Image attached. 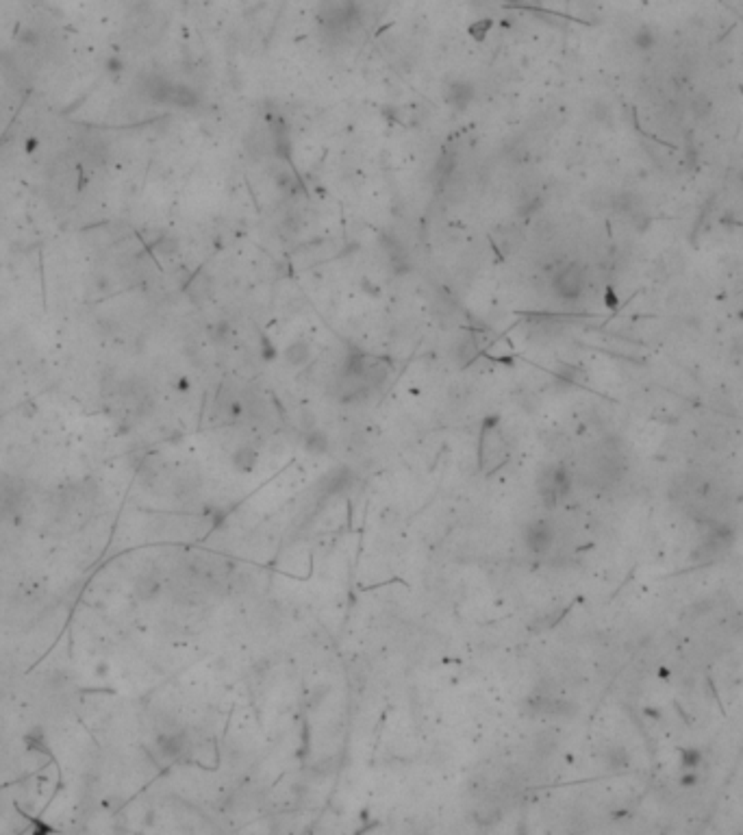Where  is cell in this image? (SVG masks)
I'll list each match as a JSON object with an SVG mask.
<instances>
[{"label": "cell", "instance_id": "obj_6", "mask_svg": "<svg viewBox=\"0 0 743 835\" xmlns=\"http://www.w3.org/2000/svg\"><path fill=\"white\" fill-rule=\"evenodd\" d=\"M270 129V137H272V148L280 159H287L290 157V131L287 124L282 118H270L268 122Z\"/></svg>", "mask_w": 743, "mask_h": 835}, {"label": "cell", "instance_id": "obj_3", "mask_svg": "<svg viewBox=\"0 0 743 835\" xmlns=\"http://www.w3.org/2000/svg\"><path fill=\"white\" fill-rule=\"evenodd\" d=\"M524 544L533 555H546L554 544V529L548 520L530 522L524 531Z\"/></svg>", "mask_w": 743, "mask_h": 835}, {"label": "cell", "instance_id": "obj_11", "mask_svg": "<svg viewBox=\"0 0 743 835\" xmlns=\"http://www.w3.org/2000/svg\"><path fill=\"white\" fill-rule=\"evenodd\" d=\"M350 483H352L350 470L339 468V470H333V472L324 479L322 487H324V492H326V494H337V492L346 490V487H348Z\"/></svg>", "mask_w": 743, "mask_h": 835}, {"label": "cell", "instance_id": "obj_13", "mask_svg": "<svg viewBox=\"0 0 743 835\" xmlns=\"http://www.w3.org/2000/svg\"><path fill=\"white\" fill-rule=\"evenodd\" d=\"M255 464H257V450H255V448H251V446H241L239 450H235V455H233V466H235L239 472H251V470L255 468Z\"/></svg>", "mask_w": 743, "mask_h": 835}, {"label": "cell", "instance_id": "obj_14", "mask_svg": "<svg viewBox=\"0 0 743 835\" xmlns=\"http://www.w3.org/2000/svg\"><path fill=\"white\" fill-rule=\"evenodd\" d=\"M159 591V583L155 581V579H150V577H146V579H141L139 583H137V594H139V599H153L155 594Z\"/></svg>", "mask_w": 743, "mask_h": 835}, {"label": "cell", "instance_id": "obj_18", "mask_svg": "<svg viewBox=\"0 0 743 835\" xmlns=\"http://www.w3.org/2000/svg\"><path fill=\"white\" fill-rule=\"evenodd\" d=\"M609 765L611 768H626V763H628V757H626V753L622 751V748H611L609 751Z\"/></svg>", "mask_w": 743, "mask_h": 835}, {"label": "cell", "instance_id": "obj_2", "mask_svg": "<svg viewBox=\"0 0 743 835\" xmlns=\"http://www.w3.org/2000/svg\"><path fill=\"white\" fill-rule=\"evenodd\" d=\"M585 270L578 263H568L552 276V290L563 300H576L585 290Z\"/></svg>", "mask_w": 743, "mask_h": 835}, {"label": "cell", "instance_id": "obj_5", "mask_svg": "<svg viewBox=\"0 0 743 835\" xmlns=\"http://www.w3.org/2000/svg\"><path fill=\"white\" fill-rule=\"evenodd\" d=\"M22 505V487L16 481L0 476V518L11 515Z\"/></svg>", "mask_w": 743, "mask_h": 835}, {"label": "cell", "instance_id": "obj_8", "mask_svg": "<svg viewBox=\"0 0 743 835\" xmlns=\"http://www.w3.org/2000/svg\"><path fill=\"white\" fill-rule=\"evenodd\" d=\"M385 251L389 255V263H392L396 274H402L409 270V255L404 251V246L400 241H396L394 237H387L385 239Z\"/></svg>", "mask_w": 743, "mask_h": 835}, {"label": "cell", "instance_id": "obj_9", "mask_svg": "<svg viewBox=\"0 0 743 835\" xmlns=\"http://www.w3.org/2000/svg\"><path fill=\"white\" fill-rule=\"evenodd\" d=\"M309 359H311V346H309V342H304V339H296V342H292V344L285 348V361H287L292 368L304 366Z\"/></svg>", "mask_w": 743, "mask_h": 835}, {"label": "cell", "instance_id": "obj_12", "mask_svg": "<svg viewBox=\"0 0 743 835\" xmlns=\"http://www.w3.org/2000/svg\"><path fill=\"white\" fill-rule=\"evenodd\" d=\"M304 448H307V452H311V455H324V452L329 450V435L324 431H317V429L307 431L304 433Z\"/></svg>", "mask_w": 743, "mask_h": 835}, {"label": "cell", "instance_id": "obj_17", "mask_svg": "<svg viewBox=\"0 0 743 835\" xmlns=\"http://www.w3.org/2000/svg\"><path fill=\"white\" fill-rule=\"evenodd\" d=\"M700 751L698 748H685L683 751V755H681V765L683 768H687V770H693L695 765L700 763Z\"/></svg>", "mask_w": 743, "mask_h": 835}, {"label": "cell", "instance_id": "obj_15", "mask_svg": "<svg viewBox=\"0 0 743 835\" xmlns=\"http://www.w3.org/2000/svg\"><path fill=\"white\" fill-rule=\"evenodd\" d=\"M454 168H456V161H454V157H452V155H444V157L439 159V165H437L439 179H441V181L450 179V177H452V172H454Z\"/></svg>", "mask_w": 743, "mask_h": 835}, {"label": "cell", "instance_id": "obj_7", "mask_svg": "<svg viewBox=\"0 0 743 835\" xmlns=\"http://www.w3.org/2000/svg\"><path fill=\"white\" fill-rule=\"evenodd\" d=\"M157 751L165 759L181 757V753L185 751V736H181V733H163V736H159L157 738Z\"/></svg>", "mask_w": 743, "mask_h": 835}, {"label": "cell", "instance_id": "obj_1", "mask_svg": "<svg viewBox=\"0 0 743 835\" xmlns=\"http://www.w3.org/2000/svg\"><path fill=\"white\" fill-rule=\"evenodd\" d=\"M537 492L548 507H556L572 492V474L563 466H546L537 476Z\"/></svg>", "mask_w": 743, "mask_h": 835}, {"label": "cell", "instance_id": "obj_10", "mask_svg": "<svg viewBox=\"0 0 743 835\" xmlns=\"http://www.w3.org/2000/svg\"><path fill=\"white\" fill-rule=\"evenodd\" d=\"M198 100H200V96H198L196 89H192L187 85H176L174 83L172 96H170V104H174V107H183V109H192V107H196V104H198Z\"/></svg>", "mask_w": 743, "mask_h": 835}, {"label": "cell", "instance_id": "obj_4", "mask_svg": "<svg viewBox=\"0 0 743 835\" xmlns=\"http://www.w3.org/2000/svg\"><path fill=\"white\" fill-rule=\"evenodd\" d=\"M444 98H446V102L450 104L452 109L466 111L470 104L474 102V98H476V87L470 81H454V83L448 85Z\"/></svg>", "mask_w": 743, "mask_h": 835}, {"label": "cell", "instance_id": "obj_19", "mask_svg": "<svg viewBox=\"0 0 743 835\" xmlns=\"http://www.w3.org/2000/svg\"><path fill=\"white\" fill-rule=\"evenodd\" d=\"M695 783V775H691V777H685L683 779V785H693Z\"/></svg>", "mask_w": 743, "mask_h": 835}, {"label": "cell", "instance_id": "obj_16", "mask_svg": "<svg viewBox=\"0 0 743 835\" xmlns=\"http://www.w3.org/2000/svg\"><path fill=\"white\" fill-rule=\"evenodd\" d=\"M231 327H229V322H218L214 329H211V339H214L216 344H226L229 339H231Z\"/></svg>", "mask_w": 743, "mask_h": 835}]
</instances>
